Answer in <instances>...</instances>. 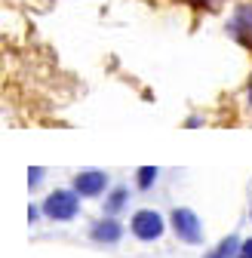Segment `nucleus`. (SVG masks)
Wrapping results in <instances>:
<instances>
[{
  "instance_id": "nucleus-4",
  "label": "nucleus",
  "mask_w": 252,
  "mask_h": 258,
  "mask_svg": "<svg viewBox=\"0 0 252 258\" xmlns=\"http://www.w3.org/2000/svg\"><path fill=\"white\" fill-rule=\"evenodd\" d=\"M74 190L80 197H99L102 190H108V175L99 169H86L74 175Z\"/></svg>"
},
{
  "instance_id": "nucleus-3",
  "label": "nucleus",
  "mask_w": 252,
  "mask_h": 258,
  "mask_svg": "<svg viewBox=\"0 0 252 258\" xmlns=\"http://www.w3.org/2000/svg\"><path fill=\"white\" fill-rule=\"evenodd\" d=\"M130 228H133V234L139 240H157L163 234V218H160V212H154V209H142V212L133 215Z\"/></svg>"
},
{
  "instance_id": "nucleus-5",
  "label": "nucleus",
  "mask_w": 252,
  "mask_h": 258,
  "mask_svg": "<svg viewBox=\"0 0 252 258\" xmlns=\"http://www.w3.org/2000/svg\"><path fill=\"white\" fill-rule=\"evenodd\" d=\"M120 237H123V228L114 218H105V221H99L96 228H92V240H99V243H117Z\"/></svg>"
},
{
  "instance_id": "nucleus-1",
  "label": "nucleus",
  "mask_w": 252,
  "mask_h": 258,
  "mask_svg": "<svg viewBox=\"0 0 252 258\" xmlns=\"http://www.w3.org/2000/svg\"><path fill=\"white\" fill-rule=\"evenodd\" d=\"M80 209V194L77 190H52L49 197L43 200V212L55 221H68L74 218Z\"/></svg>"
},
{
  "instance_id": "nucleus-11",
  "label": "nucleus",
  "mask_w": 252,
  "mask_h": 258,
  "mask_svg": "<svg viewBox=\"0 0 252 258\" xmlns=\"http://www.w3.org/2000/svg\"><path fill=\"white\" fill-rule=\"evenodd\" d=\"M240 258H252V237L240 246Z\"/></svg>"
},
{
  "instance_id": "nucleus-10",
  "label": "nucleus",
  "mask_w": 252,
  "mask_h": 258,
  "mask_svg": "<svg viewBox=\"0 0 252 258\" xmlns=\"http://www.w3.org/2000/svg\"><path fill=\"white\" fill-rule=\"evenodd\" d=\"M40 175H43V169H40V166H34V169L28 172V181H31V184H40Z\"/></svg>"
},
{
  "instance_id": "nucleus-2",
  "label": "nucleus",
  "mask_w": 252,
  "mask_h": 258,
  "mask_svg": "<svg viewBox=\"0 0 252 258\" xmlns=\"http://www.w3.org/2000/svg\"><path fill=\"white\" fill-rule=\"evenodd\" d=\"M172 231L181 243H191V246L203 240V224L191 209H172Z\"/></svg>"
},
{
  "instance_id": "nucleus-8",
  "label": "nucleus",
  "mask_w": 252,
  "mask_h": 258,
  "mask_svg": "<svg viewBox=\"0 0 252 258\" xmlns=\"http://www.w3.org/2000/svg\"><path fill=\"white\" fill-rule=\"evenodd\" d=\"M157 181V166H142L139 169V187H151Z\"/></svg>"
},
{
  "instance_id": "nucleus-6",
  "label": "nucleus",
  "mask_w": 252,
  "mask_h": 258,
  "mask_svg": "<svg viewBox=\"0 0 252 258\" xmlns=\"http://www.w3.org/2000/svg\"><path fill=\"white\" fill-rule=\"evenodd\" d=\"M240 240L237 237H228V240H222V243H218V249L215 252H209L206 258H240Z\"/></svg>"
},
{
  "instance_id": "nucleus-12",
  "label": "nucleus",
  "mask_w": 252,
  "mask_h": 258,
  "mask_svg": "<svg viewBox=\"0 0 252 258\" xmlns=\"http://www.w3.org/2000/svg\"><path fill=\"white\" fill-rule=\"evenodd\" d=\"M249 102H252V86H249Z\"/></svg>"
},
{
  "instance_id": "nucleus-7",
  "label": "nucleus",
  "mask_w": 252,
  "mask_h": 258,
  "mask_svg": "<svg viewBox=\"0 0 252 258\" xmlns=\"http://www.w3.org/2000/svg\"><path fill=\"white\" fill-rule=\"evenodd\" d=\"M234 31H252V7H240V10H237Z\"/></svg>"
},
{
  "instance_id": "nucleus-9",
  "label": "nucleus",
  "mask_w": 252,
  "mask_h": 258,
  "mask_svg": "<svg viewBox=\"0 0 252 258\" xmlns=\"http://www.w3.org/2000/svg\"><path fill=\"white\" fill-rule=\"evenodd\" d=\"M123 200H126V187H117L111 197H108V212H117L123 206Z\"/></svg>"
}]
</instances>
